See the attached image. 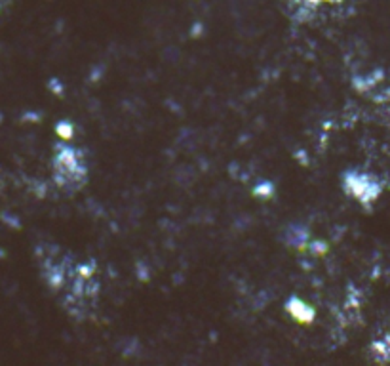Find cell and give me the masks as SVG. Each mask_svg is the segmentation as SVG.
<instances>
[{
	"label": "cell",
	"mask_w": 390,
	"mask_h": 366,
	"mask_svg": "<svg viewBox=\"0 0 390 366\" xmlns=\"http://www.w3.org/2000/svg\"><path fill=\"white\" fill-rule=\"evenodd\" d=\"M0 2H2V0H0Z\"/></svg>",
	"instance_id": "277c9868"
},
{
	"label": "cell",
	"mask_w": 390,
	"mask_h": 366,
	"mask_svg": "<svg viewBox=\"0 0 390 366\" xmlns=\"http://www.w3.org/2000/svg\"><path fill=\"white\" fill-rule=\"evenodd\" d=\"M345 189L356 198L360 200L362 205H372L377 200V197L383 191V187L379 183L373 176L364 174V172H356V170H350L347 172L343 178Z\"/></svg>",
	"instance_id": "7a4b0ae2"
},
{
	"label": "cell",
	"mask_w": 390,
	"mask_h": 366,
	"mask_svg": "<svg viewBox=\"0 0 390 366\" xmlns=\"http://www.w3.org/2000/svg\"><path fill=\"white\" fill-rule=\"evenodd\" d=\"M55 178L60 180L61 187L75 189L82 185L86 178V161L82 153L71 145H61L55 155Z\"/></svg>",
	"instance_id": "6da1fadb"
},
{
	"label": "cell",
	"mask_w": 390,
	"mask_h": 366,
	"mask_svg": "<svg viewBox=\"0 0 390 366\" xmlns=\"http://www.w3.org/2000/svg\"><path fill=\"white\" fill-rule=\"evenodd\" d=\"M290 2L291 6L297 10V14H305L308 12V10H314V8L320 6V4H324V2L333 4V2H343V0H290Z\"/></svg>",
	"instance_id": "3957f363"
}]
</instances>
